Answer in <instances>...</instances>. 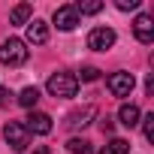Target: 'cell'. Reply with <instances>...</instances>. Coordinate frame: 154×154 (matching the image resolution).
Returning a JSON list of instances; mask_svg holds the SVG:
<instances>
[{
  "mask_svg": "<svg viewBox=\"0 0 154 154\" xmlns=\"http://www.w3.org/2000/svg\"><path fill=\"white\" fill-rule=\"evenodd\" d=\"M45 88H48L51 97L69 100V97H75V91H79V79H75L72 72H54L51 79L45 82Z\"/></svg>",
  "mask_w": 154,
  "mask_h": 154,
  "instance_id": "cell-1",
  "label": "cell"
},
{
  "mask_svg": "<svg viewBox=\"0 0 154 154\" xmlns=\"http://www.w3.org/2000/svg\"><path fill=\"white\" fill-rule=\"evenodd\" d=\"M24 60H27L24 39H6V42H0V63H6V66H21Z\"/></svg>",
  "mask_w": 154,
  "mask_h": 154,
  "instance_id": "cell-2",
  "label": "cell"
},
{
  "mask_svg": "<svg viewBox=\"0 0 154 154\" xmlns=\"http://www.w3.org/2000/svg\"><path fill=\"white\" fill-rule=\"evenodd\" d=\"M3 139L12 145V151H24V148L30 145V133H27V127H24L21 121H6Z\"/></svg>",
  "mask_w": 154,
  "mask_h": 154,
  "instance_id": "cell-3",
  "label": "cell"
},
{
  "mask_svg": "<svg viewBox=\"0 0 154 154\" xmlns=\"http://www.w3.org/2000/svg\"><path fill=\"white\" fill-rule=\"evenodd\" d=\"M115 45V30L112 27H94L91 33H88V48H94V51H109Z\"/></svg>",
  "mask_w": 154,
  "mask_h": 154,
  "instance_id": "cell-4",
  "label": "cell"
},
{
  "mask_svg": "<svg viewBox=\"0 0 154 154\" xmlns=\"http://www.w3.org/2000/svg\"><path fill=\"white\" fill-rule=\"evenodd\" d=\"M106 85H109V91H112L115 97H130L136 79H133V72H112L109 79H106Z\"/></svg>",
  "mask_w": 154,
  "mask_h": 154,
  "instance_id": "cell-5",
  "label": "cell"
},
{
  "mask_svg": "<svg viewBox=\"0 0 154 154\" xmlns=\"http://www.w3.org/2000/svg\"><path fill=\"white\" fill-rule=\"evenodd\" d=\"M54 24L60 27V30H72L75 24H79V12H75V6L69 3V6H57L54 9Z\"/></svg>",
  "mask_w": 154,
  "mask_h": 154,
  "instance_id": "cell-6",
  "label": "cell"
},
{
  "mask_svg": "<svg viewBox=\"0 0 154 154\" xmlns=\"http://www.w3.org/2000/svg\"><path fill=\"white\" fill-rule=\"evenodd\" d=\"M133 33H136V39L139 42H154V18L151 15H139L136 21H133Z\"/></svg>",
  "mask_w": 154,
  "mask_h": 154,
  "instance_id": "cell-7",
  "label": "cell"
},
{
  "mask_svg": "<svg viewBox=\"0 0 154 154\" xmlns=\"http://www.w3.org/2000/svg\"><path fill=\"white\" fill-rule=\"evenodd\" d=\"M27 42H33V45H45L48 42V24L42 18L27 21Z\"/></svg>",
  "mask_w": 154,
  "mask_h": 154,
  "instance_id": "cell-8",
  "label": "cell"
},
{
  "mask_svg": "<svg viewBox=\"0 0 154 154\" xmlns=\"http://www.w3.org/2000/svg\"><path fill=\"white\" fill-rule=\"evenodd\" d=\"M24 127H27V133H39V136H45V133H51V118H48L45 112H30Z\"/></svg>",
  "mask_w": 154,
  "mask_h": 154,
  "instance_id": "cell-9",
  "label": "cell"
},
{
  "mask_svg": "<svg viewBox=\"0 0 154 154\" xmlns=\"http://www.w3.org/2000/svg\"><path fill=\"white\" fill-rule=\"evenodd\" d=\"M118 118H121V124H124V127H136V124L142 121V112H139V106L124 103V106L118 109Z\"/></svg>",
  "mask_w": 154,
  "mask_h": 154,
  "instance_id": "cell-10",
  "label": "cell"
},
{
  "mask_svg": "<svg viewBox=\"0 0 154 154\" xmlns=\"http://www.w3.org/2000/svg\"><path fill=\"white\" fill-rule=\"evenodd\" d=\"M94 115H97V109H94V106H85L82 112H72L66 124H69V127H85V124H88V121H91Z\"/></svg>",
  "mask_w": 154,
  "mask_h": 154,
  "instance_id": "cell-11",
  "label": "cell"
},
{
  "mask_svg": "<svg viewBox=\"0 0 154 154\" xmlns=\"http://www.w3.org/2000/svg\"><path fill=\"white\" fill-rule=\"evenodd\" d=\"M30 12H33V9H30V3H18V6L12 9V15H9V21H12V24H27V18H30Z\"/></svg>",
  "mask_w": 154,
  "mask_h": 154,
  "instance_id": "cell-12",
  "label": "cell"
},
{
  "mask_svg": "<svg viewBox=\"0 0 154 154\" xmlns=\"http://www.w3.org/2000/svg\"><path fill=\"white\" fill-rule=\"evenodd\" d=\"M72 6H75V12H79V15H97V12L103 9L100 0H82V3H72Z\"/></svg>",
  "mask_w": 154,
  "mask_h": 154,
  "instance_id": "cell-13",
  "label": "cell"
},
{
  "mask_svg": "<svg viewBox=\"0 0 154 154\" xmlns=\"http://www.w3.org/2000/svg\"><path fill=\"white\" fill-rule=\"evenodd\" d=\"M36 100H39V91H36V88H24V91L18 94V103H21L24 109H33Z\"/></svg>",
  "mask_w": 154,
  "mask_h": 154,
  "instance_id": "cell-14",
  "label": "cell"
},
{
  "mask_svg": "<svg viewBox=\"0 0 154 154\" xmlns=\"http://www.w3.org/2000/svg\"><path fill=\"white\" fill-rule=\"evenodd\" d=\"M127 151H130V142H127V139H112L100 154H127Z\"/></svg>",
  "mask_w": 154,
  "mask_h": 154,
  "instance_id": "cell-15",
  "label": "cell"
},
{
  "mask_svg": "<svg viewBox=\"0 0 154 154\" xmlns=\"http://www.w3.org/2000/svg\"><path fill=\"white\" fill-rule=\"evenodd\" d=\"M72 154H97L94 148H91V142H85V139H69V145H66Z\"/></svg>",
  "mask_w": 154,
  "mask_h": 154,
  "instance_id": "cell-16",
  "label": "cell"
},
{
  "mask_svg": "<svg viewBox=\"0 0 154 154\" xmlns=\"http://www.w3.org/2000/svg\"><path fill=\"white\" fill-rule=\"evenodd\" d=\"M142 130H145V139L154 142V112H148V115L142 118Z\"/></svg>",
  "mask_w": 154,
  "mask_h": 154,
  "instance_id": "cell-17",
  "label": "cell"
},
{
  "mask_svg": "<svg viewBox=\"0 0 154 154\" xmlns=\"http://www.w3.org/2000/svg\"><path fill=\"white\" fill-rule=\"evenodd\" d=\"M75 79H82V82H97V79H100V69H97V66H82V72L75 75Z\"/></svg>",
  "mask_w": 154,
  "mask_h": 154,
  "instance_id": "cell-18",
  "label": "cell"
},
{
  "mask_svg": "<svg viewBox=\"0 0 154 154\" xmlns=\"http://www.w3.org/2000/svg\"><path fill=\"white\" fill-rule=\"evenodd\" d=\"M115 6L127 12V9H136V6H139V0H118V3H115Z\"/></svg>",
  "mask_w": 154,
  "mask_h": 154,
  "instance_id": "cell-19",
  "label": "cell"
},
{
  "mask_svg": "<svg viewBox=\"0 0 154 154\" xmlns=\"http://www.w3.org/2000/svg\"><path fill=\"white\" fill-rule=\"evenodd\" d=\"M100 127H103V133H112V130H115V124H112V118H103V121H100Z\"/></svg>",
  "mask_w": 154,
  "mask_h": 154,
  "instance_id": "cell-20",
  "label": "cell"
},
{
  "mask_svg": "<svg viewBox=\"0 0 154 154\" xmlns=\"http://www.w3.org/2000/svg\"><path fill=\"white\" fill-rule=\"evenodd\" d=\"M9 97H12V94H9L6 88H0V106H6V100H9Z\"/></svg>",
  "mask_w": 154,
  "mask_h": 154,
  "instance_id": "cell-21",
  "label": "cell"
},
{
  "mask_svg": "<svg viewBox=\"0 0 154 154\" xmlns=\"http://www.w3.org/2000/svg\"><path fill=\"white\" fill-rule=\"evenodd\" d=\"M33 154H51V151H48L45 145H36V148H33Z\"/></svg>",
  "mask_w": 154,
  "mask_h": 154,
  "instance_id": "cell-22",
  "label": "cell"
}]
</instances>
